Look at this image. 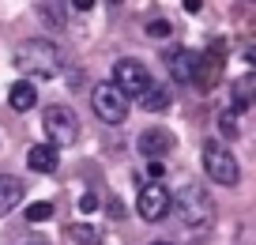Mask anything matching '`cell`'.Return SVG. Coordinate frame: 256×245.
I'll return each instance as SVG.
<instances>
[{"label":"cell","instance_id":"6da1fadb","mask_svg":"<svg viewBox=\"0 0 256 245\" xmlns=\"http://www.w3.org/2000/svg\"><path fill=\"white\" fill-rule=\"evenodd\" d=\"M16 68L19 72H30L38 79H53L60 76V49L53 42H42V38H30L16 49Z\"/></svg>","mask_w":256,"mask_h":245},{"label":"cell","instance_id":"7a4b0ae2","mask_svg":"<svg viewBox=\"0 0 256 245\" xmlns=\"http://www.w3.org/2000/svg\"><path fill=\"white\" fill-rule=\"evenodd\" d=\"M170 211H177L181 226L196 230V226H208V222H211L215 207H211V196L204 192V185H184V189L177 192V204L170 207Z\"/></svg>","mask_w":256,"mask_h":245},{"label":"cell","instance_id":"3957f363","mask_svg":"<svg viewBox=\"0 0 256 245\" xmlns=\"http://www.w3.org/2000/svg\"><path fill=\"white\" fill-rule=\"evenodd\" d=\"M42 128H46L49 147H72L80 140V117L68 106H49L46 117H42Z\"/></svg>","mask_w":256,"mask_h":245},{"label":"cell","instance_id":"277c9868","mask_svg":"<svg viewBox=\"0 0 256 245\" xmlns=\"http://www.w3.org/2000/svg\"><path fill=\"white\" fill-rule=\"evenodd\" d=\"M204 170H208V177H211L215 185H226V189H234V185L241 181L238 158H234L222 143H215V140L204 143Z\"/></svg>","mask_w":256,"mask_h":245},{"label":"cell","instance_id":"5b68a950","mask_svg":"<svg viewBox=\"0 0 256 245\" xmlns=\"http://www.w3.org/2000/svg\"><path fill=\"white\" fill-rule=\"evenodd\" d=\"M113 87H117L124 98H140L147 87H151V76H147L144 61H136V57H120V61L113 64Z\"/></svg>","mask_w":256,"mask_h":245},{"label":"cell","instance_id":"8992f818","mask_svg":"<svg viewBox=\"0 0 256 245\" xmlns=\"http://www.w3.org/2000/svg\"><path fill=\"white\" fill-rule=\"evenodd\" d=\"M90 106H94V113L106 125H120V121L128 117V98L120 95L113 83H98V87L90 91Z\"/></svg>","mask_w":256,"mask_h":245},{"label":"cell","instance_id":"52a82bcc","mask_svg":"<svg viewBox=\"0 0 256 245\" xmlns=\"http://www.w3.org/2000/svg\"><path fill=\"white\" fill-rule=\"evenodd\" d=\"M222 64H226V42L215 38L208 46V53H200V61H196V79H192V83L200 91H211L218 79H222Z\"/></svg>","mask_w":256,"mask_h":245},{"label":"cell","instance_id":"ba28073f","mask_svg":"<svg viewBox=\"0 0 256 245\" xmlns=\"http://www.w3.org/2000/svg\"><path fill=\"white\" fill-rule=\"evenodd\" d=\"M136 207H140V219L162 222V219L170 215V207H174V196H170V189H166L162 181H151V185H144V189H140Z\"/></svg>","mask_w":256,"mask_h":245},{"label":"cell","instance_id":"9c48e42d","mask_svg":"<svg viewBox=\"0 0 256 245\" xmlns=\"http://www.w3.org/2000/svg\"><path fill=\"white\" fill-rule=\"evenodd\" d=\"M136 147H140V155H144V158L158 162V158H166L170 151H174V136H170L166 128H147V132H140Z\"/></svg>","mask_w":256,"mask_h":245},{"label":"cell","instance_id":"30bf717a","mask_svg":"<svg viewBox=\"0 0 256 245\" xmlns=\"http://www.w3.org/2000/svg\"><path fill=\"white\" fill-rule=\"evenodd\" d=\"M196 61H200L196 49H174V53H170V76H174L177 83H192V79H196Z\"/></svg>","mask_w":256,"mask_h":245},{"label":"cell","instance_id":"8fae6325","mask_svg":"<svg viewBox=\"0 0 256 245\" xmlns=\"http://www.w3.org/2000/svg\"><path fill=\"white\" fill-rule=\"evenodd\" d=\"M26 162H30L34 174H53V170L60 166V155H56V147H49V143H34V147L26 151Z\"/></svg>","mask_w":256,"mask_h":245},{"label":"cell","instance_id":"7c38bea8","mask_svg":"<svg viewBox=\"0 0 256 245\" xmlns=\"http://www.w3.org/2000/svg\"><path fill=\"white\" fill-rule=\"evenodd\" d=\"M23 181L19 177H12V174H0V215H8V211H16L19 204H23Z\"/></svg>","mask_w":256,"mask_h":245},{"label":"cell","instance_id":"4fadbf2b","mask_svg":"<svg viewBox=\"0 0 256 245\" xmlns=\"http://www.w3.org/2000/svg\"><path fill=\"white\" fill-rule=\"evenodd\" d=\"M8 102H12V110H19V113L34 110V102H38V91H34V83H30V79H19V83H12Z\"/></svg>","mask_w":256,"mask_h":245},{"label":"cell","instance_id":"5bb4252c","mask_svg":"<svg viewBox=\"0 0 256 245\" xmlns=\"http://www.w3.org/2000/svg\"><path fill=\"white\" fill-rule=\"evenodd\" d=\"M248 106H252V76H241L238 83H234V117H238V113H245Z\"/></svg>","mask_w":256,"mask_h":245},{"label":"cell","instance_id":"9a60e30c","mask_svg":"<svg viewBox=\"0 0 256 245\" xmlns=\"http://www.w3.org/2000/svg\"><path fill=\"white\" fill-rule=\"evenodd\" d=\"M140 106H144L147 113H162V110H170V95H166V87H147L144 95H140Z\"/></svg>","mask_w":256,"mask_h":245},{"label":"cell","instance_id":"2e32d148","mask_svg":"<svg viewBox=\"0 0 256 245\" xmlns=\"http://www.w3.org/2000/svg\"><path fill=\"white\" fill-rule=\"evenodd\" d=\"M72 237H76V245H102V226L98 222H76Z\"/></svg>","mask_w":256,"mask_h":245},{"label":"cell","instance_id":"e0dca14e","mask_svg":"<svg viewBox=\"0 0 256 245\" xmlns=\"http://www.w3.org/2000/svg\"><path fill=\"white\" fill-rule=\"evenodd\" d=\"M46 219H53V204L49 200H38V204L26 207V222H46Z\"/></svg>","mask_w":256,"mask_h":245},{"label":"cell","instance_id":"ac0fdd59","mask_svg":"<svg viewBox=\"0 0 256 245\" xmlns=\"http://www.w3.org/2000/svg\"><path fill=\"white\" fill-rule=\"evenodd\" d=\"M218 132H222L226 140L241 136V132H238V117H234V113H218Z\"/></svg>","mask_w":256,"mask_h":245},{"label":"cell","instance_id":"d6986e66","mask_svg":"<svg viewBox=\"0 0 256 245\" xmlns=\"http://www.w3.org/2000/svg\"><path fill=\"white\" fill-rule=\"evenodd\" d=\"M147 34H151V38H170L174 27H170V19H151V23H147Z\"/></svg>","mask_w":256,"mask_h":245},{"label":"cell","instance_id":"ffe728a7","mask_svg":"<svg viewBox=\"0 0 256 245\" xmlns=\"http://www.w3.org/2000/svg\"><path fill=\"white\" fill-rule=\"evenodd\" d=\"M80 211H83V215L98 211V196H90V192H87V196H80Z\"/></svg>","mask_w":256,"mask_h":245},{"label":"cell","instance_id":"44dd1931","mask_svg":"<svg viewBox=\"0 0 256 245\" xmlns=\"http://www.w3.org/2000/svg\"><path fill=\"white\" fill-rule=\"evenodd\" d=\"M147 177H151V181H162V177H166V166H162V162H151V166H147Z\"/></svg>","mask_w":256,"mask_h":245},{"label":"cell","instance_id":"7402d4cb","mask_svg":"<svg viewBox=\"0 0 256 245\" xmlns=\"http://www.w3.org/2000/svg\"><path fill=\"white\" fill-rule=\"evenodd\" d=\"M94 8V0H72V12H90Z\"/></svg>","mask_w":256,"mask_h":245},{"label":"cell","instance_id":"603a6c76","mask_svg":"<svg viewBox=\"0 0 256 245\" xmlns=\"http://www.w3.org/2000/svg\"><path fill=\"white\" fill-rule=\"evenodd\" d=\"M184 12H192V16H196V12H200V0H184Z\"/></svg>","mask_w":256,"mask_h":245},{"label":"cell","instance_id":"cb8c5ba5","mask_svg":"<svg viewBox=\"0 0 256 245\" xmlns=\"http://www.w3.org/2000/svg\"><path fill=\"white\" fill-rule=\"evenodd\" d=\"M151 245H174V241H151Z\"/></svg>","mask_w":256,"mask_h":245},{"label":"cell","instance_id":"d4e9b609","mask_svg":"<svg viewBox=\"0 0 256 245\" xmlns=\"http://www.w3.org/2000/svg\"><path fill=\"white\" fill-rule=\"evenodd\" d=\"M106 4H120V0H106Z\"/></svg>","mask_w":256,"mask_h":245}]
</instances>
